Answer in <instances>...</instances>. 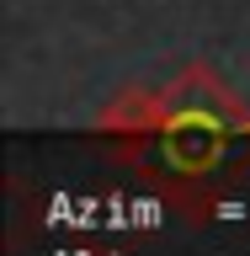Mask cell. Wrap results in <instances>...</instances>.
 Returning a JSON list of instances; mask_svg holds the SVG:
<instances>
[]
</instances>
